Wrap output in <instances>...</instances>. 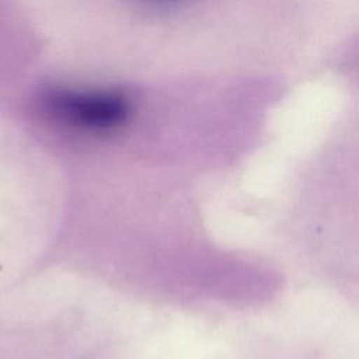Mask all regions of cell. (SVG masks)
<instances>
[{"mask_svg": "<svg viewBox=\"0 0 359 359\" xmlns=\"http://www.w3.org/2000/svg\"><path fill=\"white\" fill-rule=\"evenodd\" d=\"M42 104L60 122L91 132L112 130L125 123L130 112L128 98L112 90H53Z\"/></svg>", "mask_w": 359, "mask_h": 359, "instance_id": "cell-1", "label": "cell"}]
</instances>
